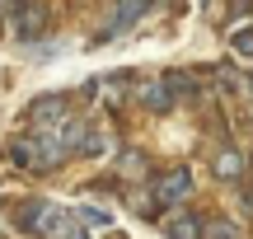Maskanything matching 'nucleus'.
I'll return each mask as SVG.
<instances>
[{
  "instance_id": "nucleus-1",
  "label": "nucleus",
  "mask_w": 253,
  "mask_h": 239,
  "mask_svg": "<svg viewBox=\"0 0 253 239\" xmlns=\"http://www.w3.org/2000/svg\"><path fill=\"white\" fill-rule=\"evenodd\" d=\"M19 230L42 235V239H71L75 221H71V211H66V206L38 197V202H19Z\"/></svg>"
},
{
  "instance_id": "nucleus-13",
  "label": "nucleus",
  "mask_w": 253,
  "mask_h": 239,
  "mask_svg": "<svg viewBox=\"0 0 253 239\" xmlns=\"http://www.w3.org/2000/svg\"><path fill=\"white\" fill-rule=\"evenodd\" d=\"M220 84H225L230 94H249V89H253V80H249V75H239L235 66H225V71H220Z\"/></svg>"
},
{
  "instance_id": "nucleus-10",
  "label": "nucleus",
  "mask_w": 253,
  "mask_h": 239,
  "mask_svg": "<svg viewBox=\"0 0 253 239\" xmlns=\"http://www.w3.org/2000/svg\"><path fill=\"white\" fill-rule=\"evenodd\" d=\"M118 174L122 178H141L145 174V155H141V150H122V155H118Z\"/></svg>"
},
{
  "instance_id": "nucleus-15",
  "label": "nucleus",
  "mask_w": 253,
  "mask_h": 239,
  "mask_svg": "<svg viewBox=\"0 0 253 239\" xmlns=\"http://www.w3.org/2000/svg\"><path fill=\"white\" fill-rule=\"evenodd\" d=\"M19 5V0H0V14H9V9H14Z\"/></svg>"
},
{
  "instance_id": "nucleus-8",
  "label": "nucleus",
  "mask_w": 253,
  "mask_h": 239,
  "mask_svg": "<svg viewBox=\"0 0 253 239\" xmlns=\"http://www.w3.org/2000/svg\"><path fill=\"white\" fill-rule=\"evenodd\" d=\"M145 5H150V0H122V9L113 14V24L103 28V38H118V33H126V28H131L136 19L145 14Z\"/></svg>"
},
{
  "instance_id": "nucleus-9",
  "label": "nucleus",
  "mask_w": 253,
  "mask_h": 239,
  "mask_svg": "<svg viewBox=\"0 0 253 239\" xmlns=\"http://www.w3.org/2000/svg\"><path fill=\"white\" fill-rule=\"evenodd\" d=\"M202 239H244V225L230 216H207L202 221Z\"/></svg>"
},
{
  "instance_id": "nucleus-14",
  "label": "nucleus",
  "mask_w": 253,
  "mask_h": 239,
  "mask_svg": "<svg viewBox=\"0 0 253 239\" xmlns=\"http://www.w3.org/2000/svg\"><path fill=\"white\" fill-rule=\"evenodd\" d=\"M239 211L253 221V188H244V193H239Z\"/></svg>"
},
{
  "instance_id": "nucleus-11",
  "label": "nucleus",
  "mask_w": 253,
  "mask_h": 239,
  "mask_svg": "<svg viewBox=\"0 0 253 239\" xmlns=\"http://www.w3.org/2000/svg\"><path fill=\"white\" fill-rule=\"evenodd\" d=\"M75 221L89 225V230H103V225H113V216L103 211V206H75Z\"/></svg>"
},
{
  "instance_id": "nucleus-6",
  "label": "nucleus",
  "mask_w": 253,
  "mask_h": 239,
  "mask_svg": "<svg viewBox=\"0 0 253 239\" xmlns=\"http://www.w3.org/2000/svg\"><path fill=\"white\" fill-rule=\"evenodd\" d=\"M42 28H47V9L38 5V0H33V5H14V38L28 42V38H38Z\"/></svg>"
},
{
  "instance_id": "nucleus-7",
  "label": "nucleus",
  "mask_w": 253,
  "mask_h": 239,
  "mask_svg": "<svg viewBox=\"0 0 253 239\" xmlns=\"http://www.w3.org/2000/svg\"><path fill=\"white\" fill-rule=\"evenodd\" d=\"M136 99H141V103H145V108H150V113H169L178 94H173V89H169V80H164V75H160V80H145Z\"/></svg>"
},
{
  "instance_id": "nucleus-3",
  "label": "nucleus",
  "mask_w": 253,
  "mask_h": 239,
  "mask_svg": "<svg viewBox=\"0 0 253 239\" xmlns=\"http://www.w3.org/2000/svg\"><path fill=\"white\" fill-rule=\"evenodd\" d=\"M66 118H71V99H66V94H42V99L28 103L33 131H47V127H56V122H66Z\"/></svg>"
},
{
  "instance_id": "nucleus-4",
  "label": "nucleus",
  "mask_w": 253,
  "mask_h": 239,
  "mask_svg": "<svg viewBox=\"0 0 253 239\" xmlns=\"http://www.w3.org/2000/svg\"><path fill=\"white\" fill-rule=\"evenodd\" d=\"M164 239H202V211L173 206V211L164 216Z\"/></svg>"
},
{
  "instance_id": "nucleus-12",
  "label": "nucleus",
  "mask_w": 253,
  "mask_h": 239,
  "mask_svg": "<svg viewBox=\"0 0 253 239\" xmlns=\"http://www.w3.org/2000/svg\"><path fill=\"white\" fill-rule=\"evenodd\" d=\"M230 52H235V56H244V61H253V24L230 33Z\"/></svg>"
},
{
  "instance_id": "nucleus-5",
  "label": "nucleus",
  "mask_w": 253,
  "mask_h": 239,
  "mask_svg": "<svg viewBox=\"0 0 253 239\" xmlns=\"http://www.w3.org/2000/svg\"><path fill=\"white\" fill-rule=\"evenodd\" d=\"M211 169H216V178H220V183H239V178L249 174V155H244L239 146H225V150H216Z\"/></svg>"
},
{
  "instance_id": "nucleus-2",
  "label": "nucleus",
  "mask_w": 253,
  "mask_h": 239,
  "mask_svg": "<svg viewBox=\"0 0 253 239\" xmlns=\"http://www.w3.org/2000/svg\"><path fill=\"white\" fill-rule=\"evenodd\" d=\"M150 197L160 206H169V211H173V206H183L192 197V169L178 164V169H169V174H160V178H155V188H150Z\"/></svg>"
}]
</instances>
